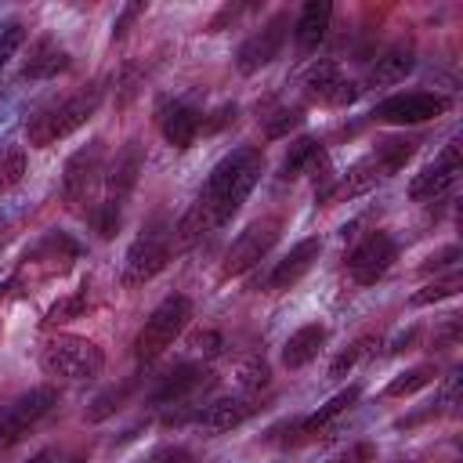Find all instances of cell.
Wrapping results in <instances>:
<instances>
[{
    "mask_svg": "<svg viewBox=\"0 0 463 463\" xmlns=\"http://www.w3.org/2000/svg\"><path fill=\"white\" fill-rule=\"evenodd\" d=\"M260 174H264V152L257 145H242V148L228 152L210 170V177L203 181L195 203L188 206V213L174 228V239L181 246H192L203 235L217 232L224 221H232L239 213V206L246 203V195L257 188Z\"/></svg>",
    "mask_w": 463,
    "mask_h": 463,
    "instance_id": "1",
    "label": "cell"
},
{
    "mask_svg": "<svg viewBox=\"0 0 463 463\" xmlns=\"http://www.w3.org/2000/svg\"><path fill=\"white\" fill-rule=\"evenodd\" d=\"M101 101H105V87L94 80V83H87V87H80V90H72V94H65L58 101L43 105L40 112L29 116L25 141L33 148H47V145L76 134L80 127H87L94 119V112L101 109Z\"/></svg>",
    "mask_w": 463,
    "mask_h": 463,
    "instance_id": "2",
    "label": "cell"
},
{
    "mask_svg": "<svg viewBox=\"0 0 463 463\" xmlns=\"http://www.w3.org/2000/svg\"><path fill=\"white\" fill-rule=\"evenodd\" d=\"M420 148V137H383L369 156H362L333 188H326L318 199L322 203H333V199H351V195H362L369 188H376L380 181L394 177Z\"/></svg>",
    "mask_w": 463,
    "mask_h": 463,
    "instance_id": "3",
    "label": "cell"
},
{
    "mask_svg": "<svg viewBox=\"0 0 463 463\" xmlns=\"http://www.w3.org/2000/svg\"><path fill=\"white\" fill-rule=\"evenodd\" d=\"M141 170H145V145H141L137 137H130V141L116 152V159L109 163V174H105V199L90 210V224H94V232H98L101 239H112V235L119 232L123 206H127V199H130V192H134Z\"/></svg>",
    "mask_w": 463,
    "mask_h": 463,
    "instance_id": "4",
    "label": "cell"
},
{
    "mask_svg": "<svg viewBox=\"0 0 463 463\" xmlns=\"http://www.w3.org/2000/svg\"><path fill=\"white\" fill-rule=\"evenodd\" d=\"M170 257H174V224H170L163 213H156V217L137 232V239H134L130 250H127V260H123V286L134 289V286L152 282L159 271H166Z\"/></svg>",
    "mask_w": 463,
    "mask_h": 463,
    "instance_id": "5",
    "label": "cell"
},
{
    "mask_svg": "<svg viewBox=\"0 0 463 463\" xmlns=\"http://www.w3.org/2000/svg\"><path fill=\"white\" fill-rule=\"evenodd\" d=\"M188 322H192V300L184 293L163 297L134 336V358L141 365L156 362L159 354H166V347H174V340L188 329Z\"/></svg>",
    "mask_w": 463,
    "mask_h": 463,
    "instance_id": "6",
    "label": "cell"
},
{
    "mask_svg": "<svg viewBox=\"0 0 463 463\" xmlns=\"http://www.w3.org/2000/svg\"><path fill=\"white\" fill-rule=\"evenodd\" d=\"M40 369L54 380H94L105 369V351L87 336L58 333L40 347Z\"/></svg>",
    "mask_w": 463,
    "mask_h": 463,
    "instance_id": "7",
    "label": "cell"
},
{
    "mask_svg": "<svg viewBox=\"0 0 463 463\" xmlns=\"http://www.w3.org/2000/svg\"><path fill=\"white\" fill-rule=\"evenodd\" d=\"M58 387L43 383V387H33L25 394H18L4 412H0V452L4 449H14L25 434H33L54 409H58Z\"/></svg>",
    "mask_w": 463,
    "mask_h": 463,
    "instance_id": "8",
    "label": "cell"
},
{
    "mask_svg": "<svg viewBox=\"0 0 463 463\" xmlns=\"http://www.w3.org/2000/svg\"><path fill=\"white\" fill-rule=\"evenodd\" d=\"M105 174V141L94 137L87 141L83 148H76L69 159H65V170H61V195H65V206L76 210V213H87V203L98 188Z\"/></svg>",
    "mask_w": 463,
    "mask_h": 463,
    "instance_id": "9",
    "label": "cell"
},
{
    "mask_svg": "<svg viewBox=\"0 0 463 463\" xmlns=\"http://www.w3.org/2000/svg\"><path fill=\"white\" fill-rule=\"evenodd\" d=\"M282 235V217H257L253 224H246L235 242L224 250V260H221V279H235V275H246L253 264H260L271 246L279 242Z\"/></svg>",
    "mask_w": 463,
    "mask_h": 463,
    "instance_id": "10",
    "label": "cell"
},
{
    "mask_svg": "<svg viewBox=\"0 0 463 463\" xmlns=\"http://www.w3.org/2000/svg\"><path fill=\"white\" fill-rule=\"evenodd\" d=\"M289 29H293L289 11H275L260 29H253V33L239 43V51H235V65H239V72L250 76V72H260L264 65H271V61L279 58V51H282Z\"/></svg>",
    "mask_w": 463,
    "mask_h": 463,
    "instance_id": "11",
    "label": "cell"
},
{
    "mask_svg": "<svg viewBox=\"0 0 463 463\" xmlns=\"http://www.w3.org/2000/svg\"><path fill=\"white\" fill-rule=\"evenodd\" d=\"M449 98L434 94V90H405V94H391L373 109L376 123H391V127H416L427 123L441 112H449Z\"/></svg>",
    "mask_w": 463,
    "mask_h": 463,
    "instance_id": "12",
    "label": "cell"
},
{
    "mask_svg": "<svg viewBox=\"0 0 463 463\" xmlns=\"http://www.w3.org/2000/svg\"><path fill=\"white\" fill-rule=\"evenodd\" d=\"M398 260V242H394V235H387V232H369L362 242H354V250L347 253V275L358 282V286H373V282H380L387 271H391V264Z\"/></svg>",
    "mask_w": 463,
    "mask_h": 463,
    "instance_id": "13",
    "label": "cell"
},
{
    "mask_svg": "<svg viewBox=\"0 0 463 463\" xmlns=\"http://www.w3.org/2000/svg\"><path fill=\"white\" fill-rule=\"evenodd\" d=\"M304 94H307V101H315V105L347 109V105L358 101L362 87H358L354 80H347L336 61L322 58V61H315V65L304 72Z\"/></svg>",
    "mask_w": 463,
    "mask_h": 463,
    "instance_id": "14",
    "label": "cell"
},
{
    "mask_svg": "<svg viewBox=\"0 0 463 463\" xmlns=\"http://www.w3.org/2000/svg\"><path fill=\"white\" fill-rule=\"evenodd\" d=\"M80 242L69 235V232H47L43 239H36L29 250H25V257H22V264L25 268H33L40 279H54V275H61V271H69L76 260H80Z\"/></svg>",
    "mask_w": 463,
    "mask_h": 463,
    "instance_id": "15",
    "label": "cell"
},
{
    "mask_svg": "<svg viewBox=\"0 0 463 463\" xmlns=\"http://www.w3.org/2000/svg\"><path fill=\"white\" fill-rule=\"evenodd\" d=\"M456 177H459V141L452 137V141L441 148V156H438L434 163H427V166L409 181V195H412L416 203H434V199H441V195L456 184Z\"/></svg>",
    "mask_w": 463,
    "mask_h": 463,
    "instance_id": "16",
    "label": "cell"
},
{
    "mask_svg": "<svg viewBox=\"0 0 463 463\" xmlns=\"http://www.w3.org/2000/svg\"><path fill=\"white\" fill-rule=\"evenodd\" d=\"M203 119H206V116H203L199 109H192V105H184V101H177V98H163L159 109H156V123H159L166 145H174V148H181V152L195 145V137L203 134Z\"/></svg>",
    "mask_w": 463,
    "mask_h": 463,
    "instance_id": "17",
    "label": "cell"
},
{
    "mask_svg": "<svg viewBox=\"0 0 463 463\" xmlns=\"http://www.w3.org/2000/svg\"><path fill=\"white\" fill-rule=\"evenodd\" d=\"M318 253H322V239H300L271 271H268V279H264V289L268 293H282V289H289V286H297L307 271H311V264L318 260Z\"/></svg>",
    "mask_w": 463,
    "mask_h": 463,
    "instance_id": "18",
    "label": "cell"
},
{
    "mask_svg": "<svg viewBox=\"0 0 463 463\" xmlns=\"http://www.w3.org/2000/svg\"><path fill=\"white\" fill-rule=\"evenodd\" d=\"M264 405H260V398L257 394H239V398H217V402H210L195 420H199V427L203 430H210V434H224V430H232V427H242L250 416H257Z\"/></svg>",
    "mask_w": 463,
    "mask_h": 463,
    "instance_id": "19",
    "label": "cell"
},
{
    "mask_svg": "<svg viewBox=\"0 0 463 463\" xmlns=\"http://www.w3.org/2000/svg\"><path fill=\"white\" fill-rule=\"evenodd\" d=\"M206 383H210V369H206V365L181 362V365H174L170 373L159 376V383H156V391H152V402H159V405L184 402L188 394H195V391L206 387Z\"/></svg>",
    "mask_w": 463,
    "mask_h": 463,
    "instance_id": "20",
    "label": "cell"
},
{
    "mask_svg": "<svg viewBox=\"0 0 463 463\" xmlns=\"http://www.w3.org/2000/svg\"><path fill=\"white\" fill-rule=\"evenodd\" d=\"M412 69H416V43H412V40H394V43H391L387 51H380L376 61L369 65V83H373V87L402 83Z\"/></svg>",
    "mask_w": 463,
    "mask_h": 463,
    "instance_id": "21",
    "label": "cell"
},
{
    "mask_svg": "<svg viewBox=\"0 0 463 463\" xmlns=\"http://www.w3.org/2000/svg\"><path fill=\"white\" fill-rule=\"evenodd\" d=\"M72 65V54L54 43L51 36H40L33 47H29V58L22 61V80H54L61 72H69Z\"/></svg>",
    "mask_w": 463,
    "mask_h": 463,
    "instance_id": "22",
    "label": "cell"
},
{
    "mask_svg": "<svg viewBox=\"0 0 463 463\" xmlns=\"http://www.w3.org/2000/svg\"><path fill=\"white\" fill-rule=\"evenodd\" d=\"M326 340H329V329L322 322H307V326L293 329L286 336V344H282V365L286 369H304L307 362L318 358V351L326 347Z\"/></svg>",
    "mask_w": 463,
    "mask_h": 463,
    "instance_id": "23",
    "label": "cell"
},
{
    "mask_svg": "<svg viewBox=\"0 0 463 463\" xmlns=\"http://www.w3.org/2000/svg\"><path fill=\"white\" fill-rule=\"evenodd\" d=\"M329 18H333V4H326V0H307L300 7V14L293 18V40H297V47L304 54L318 51V43L326 40Z\"/></svg>",
    "mask_w": 463,
    "mask_h": 463,
    "instance_id": "24",
    "label": "cell"
},
{
    "mask_svg": "<svg viewBox=\"0 0 463 463\" xmlns=\"http://www.w3.org/2000/svg\"><path fill=\"white\" fill-rule=\"evenodd\" d=\"M354 402H358V387H347V391L333 394L326 405H318L311 416H300V423H297V441H311L318 430H326V427H329L340 412H347Z\"/></svg>",
    "mask_w": 463,
    "mask_h": 463,
    "instance_id": "25",
    "label": "cell"
},
{
    "mask_svg": "<svg viewBox=\"0 0 463 463\" xmlns=\"http://www.w3.org/2000/svg\"><path fill=\"white\" fill-rule=\"evenodd\" d=\"M322 156H326V148H322V141L318 137H311V134H304V137H297L293 145H289V152L282 156V177L286 181H293V177H304L307 170H315L318 163H322Z\"/></svg>",
    "mask_w": 463,
    "mask_h": 463,
    "instance_id": "26",
    "label": "cell"
},
{
    "mask_svg": "<svg viewBox=\"0 0 463 463\" xmlns=\"http://www.w3.org/2000/svg\"><path fill=\"white\" fill-rule=\"evenodd\" d=\"M87 304H90V286L83 282V286L69 289L65 297H58V300L47 307L43 322H47V326H58V322H72V318H80V315L87 311Z\"/></svg>",
    "mask_w": 463,
    "mask_h": 463,
    "instance_id": "27",
    "label": "cell"
},
{
    "mask_svg": "<svg viewBox=\"0 0 463 463\" xmlns=\"http://www.w3.org/2000/svg\"><path fill=\"white\" fill-rule=\"evenodd\" d=\"M134 387H137V380H127V383H119V387H109L105 394H98V398L87 405L83 420H87V423H101V420H109L112 412H119V409L127 405V398L134 394Z\"/></svg>",
    "mask_w": 463,
    "mask_h": 463,
    "instance_id": "28",
    "label": "cell"
},
{
    "mask_svg": "<svg viewBox=\"0 0 463 463\" xmlns=\"http://www.w3.org/2000/svg\"><path fill=\"white\" fill-rule=\"evenodd\" d=\"M434 380H438V369H434V365H412V369L398 373V376L383 387V394H387V398H409V394L430 387Z\"/></svg>",
    "mask_w": 463,
    "mask_h": 463,
    "instance_id": "29",
    "label": "cell"
},
{
    "mask_svg": "<svg viewBox=\"0 0 463 463\" xmlns=\"http://www.w3.org/2000/svg\"><path fill=\"white\" fill-rule=\"evenodd\" d=\"M459 286H463V279H459V268H452L445 279H434V282H427L423 289H416V293L409 297V304H412V307H423V304H438V300H445V297H456V293H459Z\"/></svg>",
    "mask_w": 463,
    "mask_h": 463,
    "instance_id": "30",
    "label": "cell"
},
{
    "mask_svg": "<svg viewBox=\"0 0 463 463\" xmlns=\"http://www.w3.org/2000/svg\"><path fill=\"white\" fill-rule=\"evenodd\" d=\"M239 383H242V391L246 394H260L268 383H271V369H268V362L264 358H246L242 365H239Z\"/></svg>",
    "mask_w": 463,
    "mask_h": 463,
    "instance_id": "31",
    "label": "cell"
},
{
    "mask_svg": "<svg viewBox=\"0 0 463 463\" xmlns=\"http://www.w3.org/2000/svg\"><path fill=\"white\" fill-rule=\"evenodd\" d=\"M304 123V112L300 109H279V112H271L268 119H264V137L268 141H279V137H286L289 130H297Z\"/></svg>",
    "mask_w": 463,
    "mask_h": 463,
    "instance_id": "32",
    "label": "cell"
},
{
    "mask_svg": "<svg viewBox=\"0 0 463 463\" xmlns=\"http://www.w3.org/2000/svg\"><path fill=\"white\" fill-rule=\"evenodd\" d=\"M373 344H376V336H358L347 351H340V354L329 362V376H344V373H351V369L358 365V358H362V354H369V347H373Z\"/></svg>",
    "mask_w": 463,
    "mask_h": 463,
    "instance_id": "33",
    "label": "cell"
},
{
    "mask_svg": "<svg viewBox=\"0 0 463 463\" xmlns=\"http://www.w3.org/2000/svg\"><path fill=\"white\" fill-rule=\"evenodd\" d=\"M22 174H25V152L22 148H7L0 156V192L11 188V184H18Z\"/></svg>",
    "mask_w": 463,
    "mask_h": 463,
    "instance_id": "34",
    "label": "cell"
},
{
    "mask_svg": "<svg viewBox=\"0 0 463 463\" xmlns=\"http://www.w3.org/2000/svg\"><path fill=\"white\" fill-rule=\"evenodd\" d=\"M25 43V25L22 22H7L4 29H0V69L14 58V51Z\"/></svg>",
    "mask_w": 463,
    "mask_h": 463,
    "instance_id": "35",
    "label": "cell"
},
{
    "mask_svg": "<svg viewBox=\"0 0 463 463\" xmlns=\"http://www.w3.org/2000/svg\"><path fill=\"white\" fill-rule=\"evenodd\" d=\"M145 11H148V4H141V0H137V4H127V7L119 11V18L112 22V40H123V36H127V29H130V22H134V18H141Z\"/></svg>",
    "mask_w": 463,
    "mask_h": 463,
    "instance_id": "36",
    "label": "cell"
},
{
    "mask_svg": "<svg viewBox=\"0 0 463 463\" xmlns=\"http://www.w3.org/2000/svg\"><path fill=\"white\" fill-rule=\"evenodd\" d=\"M148 463H195V456L188 449H181V445H159L148 456Z\"/></svg>",
    "mask_w": 463,
    "mask_h": 463,
    "instance_id": "37",
    "label": "cell"
},
{
    "mask_svg": "<svg viewBox=\"0 0 463 463\" xmlns=\"http://www.w3.org/2000/svg\"><path fill=\"white\" fill-rule=\"evenodd\" d=\"M456 260H459V246L452 242V246H445V250H438V253H430L427 257V264H423V271H441V268H456Z\"/></svg>",
    "mask_w": 463,
    "mask_h": 463,
    "instance_id": "38",
    "label": "cell"
},
{
    "mask_svg": "<svg viewBox=\"0 0 463 463\" xmlns=\"http://www.w3.org/2000/svg\"><path fill=\"white\" fill-rule=\"evenodd\" d=\"M336 463H376V445L373 441H354Z\"/></svg>",
    "mask_w": 463,
    "mask_h": 463,
    "instance_id": "39",
    "label": "cell"
},
{
    "mask_svg": "<svg viewBox=\"0 0 463 463\" xmlns=\"http://www.w3.org/2000/svg\"><path fill=\"white\" fill-rule=\"evenodd\" d=\"M195 347L206 351V354H213V351H221V336L217 333H199L195 336Z\"/></svg>",
    "mask_w": 463,
    "mask_h": 463,
    "instance_id": "40",
    "label": "cell"
},
{
    "mask_svg": "<svg viewBox=\"0 0 463 463\" xmlns=\"http://www.w3.org/2000/svg\"><path fill=\"white\" fill-rule=\"evenodd\" d=\"M25 463H54V452H51V449H43V452H36V456H29Z\"/></svg>",
    "mask_w": 463,
    "mask_h": 463,
    "instance_id": "41",
    "label": "cell"
},
{
    "mask_svg": "<svg viewBox=\"0 0 463 463\" xmlns=\"http://www.w3.org/2000/svg\"><path fill=\"white\" fill-rule=\"evenodd\" d=\"M65 463H87V459H83V456H69Z\"/></svg>",
    "mask_w": 463,
    "mask_h": 463,
    "instance_id": "42",
    "label": "cell"
}]
</instances>
